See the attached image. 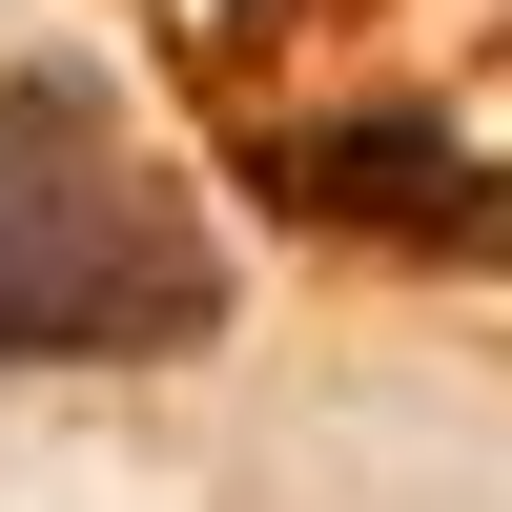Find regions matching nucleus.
<instances>
[{
  "mask_svg": "<svg viewBox=\"0 0 512 512\" xmlns=\"http://www.w3.org/2000/svg\"><path fill=\"white\" fill-rule=\"evenodd\" d=\"M185 328H205L185 205L123 164L82 82H21L0 103V349H185Z\"/></svg>",
  "mask_w": 512,
  "mask_h": 512,
  "instance_id": "nucleus-1",
  "label": "nucleus"
}]
</instances>
